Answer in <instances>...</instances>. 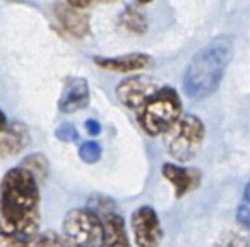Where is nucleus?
<instances>
[{
  "mask_svg": "<svg viewBox=\"0 0 250 247\" xmlns=\"http://www.w3.org/2000/svg\"><path fill=\"white\" fill-rule=\"evenodd\" d=\"M84 129H86V133L89 134L91 137L100 136V133H101V126L96 118H87V120L84 122Z\"/></svg>",
  "mask_w": 250,
  "mask_h": 247,
  "instance_id": "21",
  "label": "nucleus"
},
{
  "mask_svg": "<svg viewBox=\"0 0 250 247\" xmlns=\"http://www.w3.org/2000/svg\"><path fill=\"white\" fill-rule=\"evenodd\" d=\"M236 222L250 232V182L247 184L245 191H243V198L238 204V209H236Z\"/></svg>",
  "mask_w": 250,
  "mask_h": 247,
  "instance_id": "17",
  "label": "nucleus"
},
{
  "mask_svg": "<svg viewBox=\"0 0 250 247\" xmlns=\"http://www.w3.org/2000/svg\"><path fill=\"white\" fill-rule=\"evenodd\" d=\"M206 137L204 124L195 115H184L171 129L168 139V153L177 161H190L201 150Z\"/></svg>",
  "mask_w": 250,
  "mask_h": 247,
  "instance_id": "5",
  "label": "nucleus"
},
{
  "mask_svg": "<svg viewBox=\"0 0 250 247\" xmlns=\"http://www.w3.org/2000/svg\"><path fill=\"white\" fill-rule=\"evenodd\" d=\"M161 174L163 177L173 185L175 196L177 198H184L190 191H194L201 182V172L195 168H184L178 167L175 163H163L161 167Z\"/></svg>",
  "mask_w": 250,
  "mask_h": 247,
  "instance_id": "10",
  "label": "nucleus"
},
{
  "mask_svg": "<svg viewBox=\"0 0 250 247\" xmlns=\"http://www.w3.org/2000/svg\"><path fill=\"white\" fill-rule=\"evenodd\" d=\"M0 228L2 233L35 239L40 228L38 180L24 167L4 175L0 187Z\"/></svg>",
  "mask_w": 250,
  "mask_h": 247,
  "instance_id": "1",
  "label": "nucleus"
},
{
  "mask_svg": "<svg viewBox=\"0 0 250 247\" xmlns=\"http://www.w3.org/2000/svg\"><path fill=\"white\" fill-rule=\"evenodd\" d=\"M65 2L76 9H83V7H86V5H89L93 0H65Z\"/></svg>",
  "mask_w": 250,
  "mask_h": 247,
  "instance_id": "22",
  "label": "nucleus"
},
{
  "mask_svg": "<svg viewBox=\"0 0 250 247\" xmlns=\"http://www.w3.org/2000/svg\"><path fill=\"white\" fill-rule=\"evenodd\" d=\"M63 235L69 247H103L104 228L101 218L89 208L72 209L63 218Z\"/></svg>",
  "mask_w": 250,
  "mask_h": 247,
  "instance_id": "4",
  "label": "nucleus"
},
{
  "mask_svg": "<svg viewBox=\"0 0 250 247\" xmlns=\"http://www.w3.org/2000/svg\"><path fill=\"white\" fill-rule=\"evenodd\" d=\"M137 117L149 136H160L171 131L182 118V101L177 91L173 88H161Z\"/></svg>",
  "mask_w": 250,
  "mask_h": 247,
  "instance_id": "3",
  "label": "nucleus"
},
{
  "mask_svg": "<svg viewBox=\"0 0 250 247\" xmlns=\"http://www.w3.org/2000/svg\"><path fill=\"white\" fill-rule=\"evenodd\" d=\"M89 103V86L84 77H69L59 100V110L62 113H74L83 110Z\"/></svg>",
  "mask_w": 250,
  "mask_h": 247,
  "instance_id": "9",
  "label": "nucleus"
},
{
  "mask_svg": "<svg viewBox=\"0 0 250 247\" xmlns=\"http://www.w3.org/2000/svg\"><path fill=\"white\" fill-rule=\"evenodd\" d=\"M79 157L86 163H96L101 158V146L98 143H94V141H87V143H84L81 146Z\"/></svg>",
  "mask_w": 250,
  "mask_h": 247,
  "instance_id": "18",
  "label": "nucleus"
},
{
  "mask_svg": "<svg viewBox=\"0 0 250 247\" xmlns=\"http://www.w3.org/2000/svg\"><path fill=\"white\" fill-rule=\"evenodd\" d=\"M57 18L65 31L77 38H84L89 33V19L87 16L79 14L72 5H59L57 7Z\"/></svg>",
  "mask_w": 250,
  "mask_h": 247,
  "instance_id": "13",
  "label": "nucleus"
},
{
  "mask_svg": "<svg viewBox=\"0 0 250 247\" xmlns=\"http://www.w3.org/2000/svg\"><path fill=\"white\" fill-rule=\"evenodd\" d=\"M136 2H139V4H149V2H153V0H136Z\"/></svg>",
  "mask_w": 250,
  "mask_h": 247,
  "instance_id": "23",
  "label": "nucleus"
},
{
  "mask_svg": "<svg viewBox=\"0 0 250 247\" xmlns=\"http://www.w3.org/2000/svg\"><path fill=\"white\" fill-rule=\"evenodd\" d=\"M249 230H226L216 239L212 247H249Z\"/></svg>",
  "mask_w": 250,
  "mask_h": 247,
  "instance_id": "16",
  "label": "nucleus"
},
{
  "mask_svg": "<svg viewBox=\"0 0 250 247\" xmlns=\"http://www.w3.org/2000/svg\"><path fill=\"white\" fill-rule=\"evenodd\" d=\"M19 165H21V167H24L26 170L31 172L38 182H43L46 177H48L50 163H48V160H46L45 155H42V153L29 155V157L24 158V160H22Z\"/></svg>",
  "mask_w": 250,
  "mask_h": 247,
  "instance_id": "15",
  "label": "nucleus"
},
{
  "mask_svg": "<svg viewBox=\"0 0 250 247\" xmlns=\"http://www.w3.org/2000/svg\"><path fill=\"white\" fill-rule=\"evenodd\" d=\"M104 228V246L103 247H130L129 237L125 232V223L115 209L100 216Z\"/></svg>",
  "mask_w": 250,
  "mask_h": 247,
  "instance_id": "12",
  "label": "nucleus"
},
{
  "mask_svg": "<svg viewBox=\"0 0 250 247\" xmlns=\"http://www.w3.org/2000/svg\"><path fill=\"white\" fill-rule=\"evenodd\" d=\"M36 246L38 247H69L67 240H63L55 232H43L36 235Z\"/></svg>",
  "mask_w": 250,
  "mask_h": 247,
  "instance_id": "19",
  "label": "nucleus"
},
{
  "mask_svg": "<svg viewBox=\"0 0 250 247\" xmlns=\"http://www.w3.org/2000/svg\"><path fill=\"white\" fill-rule=\"evenodd\" d=\"M235 52V40L221 35L202 46L190 59L184 74V91L188 98L204 100L219 88Z\"/></svg>",
  "mask_w": 250,
  "mask_h": 247,
  "instance_id": "2",
  "label": "nucleus"
},
{
  "mask_svg": "<svg viewBox=\"0 0 250 247\" xmlns=\"http://www.w3.org/2000/svg\"><path fill=\"white\" fill-rule=\"evenodd\" d=\"M29 131L22 122H9L2 113V133H0V151L4 157H12L24 150L29 144Z\"/></svg>",
  "mask_w": 250,
  "mask_h": 247,
  "instance_id": "8",
  "label": "nucleus"
},
{
  "mask_svg": "<svg viewBox=\"0 0 250 247\" xmlns=\"http://www.w3.org/2000/svg\"><path fill=\"white\" fill-rule=\"evenodd\" d=\"M151 62L149 55L146 53H129L120 57H94V64L104 70L113 72H134L147 67Z\"/></svg>",
  "mask_w": 250,
  "mask_h": 247,
  "instance_id": "11",
  "label": "nucleus"
},
{
  "mask_svg": "<svg viewBox=\"0 0 250 247\" xmlns=\"http://www.w3.org/2000/svg\"><path fill=\"white\" fill-rule=\"evenodd\" d=\"M161 84L156 79L147 76H132L124 79L117 86V96L122 105L134 110L137 115L143 112L146 103L161 90Z\"/></svg>",
  "mask_w": 250,
  "mask_h": 247,
  "instance_id": "6",
  "label": "nucleus"
},
{
  "mask_svg": "<svg viewBox=\"0 0 250 247\" xmlns=\"http://www.w3.org/2000/svg\"><path fill=\"white\" fill-rule=\"evenodd\" d=\"M55 136H57V139L62 141V143H74L79 134H77V129L72 124H62V126L55 131Z\"/></svg>",
  "mask_w": 250,
  "mask_h": 247,
  "instance_id": "20",
  "label": "nucleus"
},
{
  "mask_svg": "<svg viewBox=\"0 0 250 247\" xmlns=\"http://www.w3.org/2000/svg\"><path fill=\"white\" fill-rule=\"evenodd\" d=\"M103 2H113V0H103Z\"/></svg>",
  "mask_w": 250,
  "mask_h": 247,
  "instance_id": "24",
  "label": "nucleus"
},
{
  "mask_svg": "<svg viewBox=\"0 0 250 247\" xmlns=\"http://www.w3.org/2000/svg\"><path fill=\"white\" fill-rule=\"evenodd\" d=\"M132 230L137 247H158L163 239V230L156 211L149 206H141L132 213Z\"/></svg>",
  "mask_w": 250,
  "mask_h": 247,
  "instance_id": "7",
  "label": "nucleus"
},
{
  "mask_svg": "<svg viewBox=\"0 0 250 247\" xmlns=\"http://www.w3.org/2000/svg\"><path fill=\"white\" fill-rule=\"evenodd\" d=\"M120 26H124L129 33L134 35H141V33L146 31L147 28V21L143 14H141L137 9L134 7H127L120 16Z\"/></svg>",
  "mask_w": 250,
  "mask_h": 247,
  "instance_id": "14",
  "label": "nucleus"
}]
</instances>
